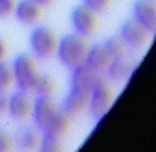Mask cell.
<instances>
[{
	"mask_svg": "<svg viewBox=\"0 0 156 152\" xmlns=\"http://www.w3.org/2000/svg\"><path fill=\"white\" fill-rule=\"evenodd\" d=\"M88 49L85 37H81L76 33H68L57 42L55 54L57 58L65 67L74 69L83 64L86 52Z\"/></svg>",
	"mask_w": 156,
	"mask_h": 152,
	"instance_id": "6da1fadb",
	"label": "cell"
},
{
	"mask_svg": "<svg viewBox=\"0 0 156 152\" xmlns=\"http://www.w3.org/2000/svg\"><path fill=\"white\" fill-rule=\"evenodd\" d=\"M12 73L14 83L17 85L18 90L25 93L34 92L39 74L36 68L35 60L30 55L20 54L14 58L12 64Z\"/></svg>",
	"mask_w": 156,
	"mask_h": 152,
	"instance_id": "7a4b0ae2",
	"label": "cell"
},
{
	"mask_svg": "<svg viewBox=\"0 0 156 152\" xmlns=\"http://www.w3.org/2000/svg\"><path fill=\"white\" fill-rule=\"evenodd\" d=\"M111 103L112 88L105 77L98 76L90 90V100L87 107L90 108V112L93 116L101 118L108 111Z\"/></svg>",
	"mask_w": 156,
	"mask_h": 152,
	"instance_id": "3957f363",
	"label": "cell"
},
{
	"mask_svg": "<svg viewBox=\"0 0 156 152\" xmlns=\"http://www.w3.org/2000/svg\"><path fill=\"white\" fill-rule=\"evenodd\" d=\"M57 38L55 33L47 26H36L30 35V48L32 54L39 60L51 57L56 51Z\"/></svg>",
	"mask_w": 156,
	"mask_h": 152,
	"instance_id": "277c9868",
	"label": "cell"
},
{
	"mask_svg": "<svg viewBox=\"0 0 156 152\" xmlns=\"http://www.w3.org/2000/svg\"><path fill=\"white\" fill-rule=\"evenodd\" d=\"M70 23L75 33L81 37H88L98 26L97 13L92 12L83 5H79L70 13Z\"/></svg>",
	"mask_w": 156,
	"mask_h": 152,
	"instance_id": "5b68a950",
	"label": "cell"
},
{
	"mask_svg": "<svg viewBox=\"0 0 156 152\" xmlns=\"http://www.w3.org/2000/svg\"><path fill=\"white\" fill-rule=\"evenodd\" d=\"M57 107L50 96H37L32 102V116L36 128L44 132L49 123L51 121L55 113L57 112Z\"/></svg>",
	"mask_w": 156,
	"mask_h": 152,
	"instance_id": "8992f818",
	"label": "cell"
},
{
	"mask_svg": "<svg viewBox=\"0 0 156 152\" xmlns=\"http://www.w3.org/2000/svg\"><path fill=\"white\" fill-rule=\"evenodd\" d=\"M149 31H147L143 26L136 23L133 19L126 20L119 30V38L122 42L133 49H140L144 47L149 39Z\"/></svg>",
	"mask_w": 156,
	"mask_h": 152,
	"instance_id": "52a82bcc",
	"label": "cell"
},
{
	"mask_svg": "<svg viewBox=\"0 0 156 152\" xmlns=\"http://www.w3.org/2000/svg\"><path fill=\"white\" fill-rule=\"evenodd\" d=\"M7 113L12 119L18 121L27 119L32 113V101L29 96V93L17 90L11 96H9Z\"/></svg>",
	"mask_w": 156,
	"mask_h": 152,
	"instance_id": "ba28073f",
	"label": "cell"
},
{
	"mask_svg": "<svg viewBox=\"0 0 156 152\" xmlns=\"http://www.w3.org/2000/svg\"><path fill=\"white\" fill-rule=\"evenodd\" d=\"M133 20L149 32L155 31L156 11L151 0H137L133 5Z\"/></svg>",
	"mask_w": 156,
	"mask_h": 152,
	"instance_id": "9c48e42d",
	"label": "cell"
},
{
	"mask_svg": "<svg viewBox=\"0 0 156 152\" xmlns=\"http://www.w3.org/2000/svg\"><path fill=\"white\" fill-rule=\"evenodd\" d=\"M88 100L90 90L72 86L63 100L62 109L69 115H75L81 113L88 106Z\"/></svg>",
	"mask_w": 156,
	"mask_h": 152,
	"instance_id": "30bf717a",
	"label": "cell"
},
{
	"mask_svg": "<svg viewBox=\"0 0 156 152\" xmlns=\"http://www.w3.org/2000/svg\"><path fill=\"white\" fill-rule=\"evenodd\" d=\"M38 128L32 126L19 127L14 134V144L20 152H35L41 143Z\"/></svg>",
	"mask_w": 156,
	"mask_h": 152,
	"instance_id": "8fae6325",
	"label": "cell"
},
{
	"mask_svg": "<svg viewBox=\"0 0 156 152\" xmlns=\"http://www.w3.org/2000/svg\"><path fill=\"white\" fill-rule=\"evenodd\" d=\"M112 58L106 51L104 44H97L87 49L83 64L93 71L100 73V71L106 70Z\"/></svg>",
	"mask_w": 156,
	"mask_h": 152,
	"instance_id": "7c38bea8",
	"label": "cell"
},
{
	"mask_svg": "<svg viewBox=\"0 0 156 152\" xmlns=\"http://www.w3.org/2000/svg\"><path fill=\"white\" fill-rule=\"evenodd\" d=\"M13 13L18 22L25 25H32L37 23L42 16L41 6L32 0H20L14 4Z\"/></svg>",
	"mask_w": 156,
	"mask_h": 152,
	"instance_id": "4fadbf2b",
	"label": "cell"
},
{
	"mask_svg": "<svg viewBox=\"0 0 156 152\" xmlns=\"http://www.w3.org/2000/svg\"><path fill=\"white\" fill-rule=\"evenodd\" d=\"M98 77V73L91 70L85 64H81L76 68L72 69V77H70V85L74 87L91 90L93 83L95 82Z\"/></svg>",
	"mask_w": 156,
	"mask_h": 152,
	"instance_id": "5bb4252c",
	"label": "cell"
},
{
	"mask_svg": "<svg viewBox=\"0 0 156 152\" xmlns=\"http://www.w3.org/2000/svg\"><path fill=\"white\" fill-rule=\"evenodd\" d=\"M106 73L107 77L115 82H122L125 81L132 73V67L129 63V61H126L123 57H117V58H112L110 64L106 68Z\"/></svg>",
	"mask_w": 156,
	"mask_h": 152,
	"instance_id": "9a60e30c",
	"label": "cell"
},
{
	"mask_svg": "<svg viewBox=\"0 0 156 152\" xmlns=\"http://www.w3.org/2000/svg\"><path fill=\"white\" fill-rule=\"evenodd\" d=\"M69 116L70 115L66 113L63 109H57V112L55 113L51 121L49 123L45 131L43 132V134L55 136V137H58V138L61 136H63L69 130V126H70V118Z\"/></svg>",
	"mask_w": 156,
	"mask_h": 152,
	"instance_id": "2e32d148",
	"label": "cell"
},
{
	"mask_svg": "<svg viewBox=\"0 0 156 152\" xmlns=\"http://www.w3.org/2000/svg\"><path fill=\"white\" fill-rule=\"evenodd\" d=\"M37 150L38 152H65L60 138L49 134H43Z\"/></svg>",
	"mask_w": 156,
	"mask_h": 152,
	"instance_id": "e0dca14e",
	"label": "cell"
},
{
	"mask_svg": "<svg viewBox=\"0 0 156 152\" xmlns=\"http://www.w3.org/2000/svg\"><path fill=\"white\" fill-rule=\"evenodd\" d=\"M34 92H36L38 96H51L55 92V83L52 78L47 75H39Z\"/></svg>",
	"mask_w": 156,
	"mask_h": 152,
	"instance_id": "ac0fdd59",
	"label": "cell"
},
{
	"mask_svg": "<svg viewBox=\"0 0 156 152\" xmlns=\"http://www.w3.org/2000/svg\"><path fill=\"white\" fill-rule=\"evenodd\" d=\"M104 47L111 58H117V57H123L124 51H125V44L122 42L119 37H111L108 38L104 43Z\"/></svg>",
	"mask_w": 156,
	"mask_h": 152,
	"instance_id": "d6986e66",
	"label": "cell"
},
{
	"mask_svg": "<svg viewBox=\"0 0 156 152\" xmlns=\"http://www.w3.org/2000/svg\"><path fill=\"white\" fill-rule=\"evenodd\" d=\"M12 83H14L12 67L2 61L0 62V90L9 89Z\"/></svg>",
	"mask_w": 156,
	"mask_h": 152,
	"instance_id": "ffe728a7",
	"label": "cell"
},
{
	"mask_svg": "<svg viewBox=\"0 0 156 152\" xmlns=\"http://www.w3.org/2000/svg\"><path fill=\"white\" fill-rule=\"evenodd\" d=\"M110 0H82V5L91 10L92 12L99 13L103 12L107 7Z\"/></svg>",
	"mask_w": 156,
	"mask_h": 152,
	"instance_id": "44dd1931",
	"label": "cell"
},
{
	"mask_svg": "<svg viewBox=\"0 0 156 152\" xmlns=\"http://www.w3.org/2000/svg\"><path fill=\"white\" fill-rule=\"evenodd\" d=\"M13 147V141L11 137L0 130V152H11Z\"/></svg>",
	"mask_w": 156,
	"mask_h": 152,
	"instance_id": "7402d4cb",
	"label": "cell"
},
{
	"mask_svg": "<svg viewBox=\"0 0 156 152\" xmlns=\"http://www.w3.org/2000/svg\"><path fill=\"white\" fill-rule=\"evenodd\" d=\"M14 0H0V18H6L12 14Z\"/></svg>",
	"mask_w": 156,
	"mask_h": 152,
	"instance_id": "603a6c76",
	"label": "cell"
},
{
	"mask_svg": "<svg viewBox=\"0 0 156 152\" xmlns=\"http://www.w3.org/2000/svg\"><path fill=\"white\" fill-rule=\"evenodd\" d=\"M7 103H9V96L5 93V90H0V116L7 112Z\"/></svg>",
	"mask_w": 156,
	"mask_h": 152,
	"instance_id": "cb8c5ba5",
	"label": "cell"
},
{
	"mask_svg": "<svg viewBox=\"0 0 156 152\" xmlns=\"http://www.w3.org/2000/svg\"><path fill=\"white\" fill-rule=\"evenodd\" d=\"M6 54H7V47H6V43L4 42L2 38H0V62H2L6 57Z\"/></svg>",
	"mask_w": 156,
	"mask_h": 152,
	"instance_id": "d4e9b609",
	"label": "cell"
},
{
	"mask_svg": "<svg viewBox=\"0 0 156 152\" xmlns=\"http://www.w3.org/2000/svg\"><path fill=\"white\" fill-rule=\"evenodd\" d=\"M32 1H35L39 6H45V5H49L52 0H32Z\"/></svg>",
	"mask_w": 156,
	"mask_h": 152,
	"instance_id": "484cf974",
	"label": "cell"
}]
</instances>
